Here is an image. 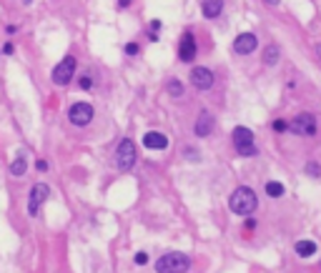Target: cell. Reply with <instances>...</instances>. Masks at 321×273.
Wrapping results in <instances>:
<instances>
[{"mask_svg": "<svg viewBox=\"0 0 321 273\" xmlns=\"http://www.w3.org/2000/svg\"><path fill=\"white\" fill-rule=\"evenodd\" d=\"M188 268H191V258L186 253H178V250L166 253V256H160L156 260V270L158 273H186Z\"/></svg>", "mask_w": 321, "mask_h": 273, "instance_id": "6da1fadb", "label": "cell"}, {"mask_svg": "<svg viewBox=\"0 0 321 273\" xmlns=\"http://www.w3.org/2000/svg\"><path fill=\"white\" fill-rule=\"evenodd\" d=\"M228 206H231V210L238 213V216H251V213L256 210L258 200H256V193H254L251 188H236V190L231 193Z\"/></svg>", "mask_w": 321, "mask_h": 273, "instance_id": "7a4b0ae2", "label": "cell"}, {"mask_svg": "<svg viewBox=\"0 0 321 273\" xmlns=\"http://www.w3.org/2000/svg\"><path fill=\"white\" fill-rule=\"evenodd\" d=\"M116 163L120 170H130L136 166V143L130 138H123L116 148Z\"/></svg>", "mask_w": 321, "mask_h": 273, "instance_id": "3957f363", "label": "cell"}, {"mask_svg": "<svg viewBox=\"0 0 321 273\" xmlns=\"http://www.w3.org/2000/svg\"><path fill=\"white\" fill-rule=\"evenodd\" d=\"M76 58L73 56H66L56 68H53V83L56 86H68L70 80H73V76H76Z\"/></svg>", "mask_w": 321, "mask_h": 273, "instance_id": "277c9868", "label": "cell"}, {"mask_svg": "<svg viewBox=\"0 0 321 273\" xmlns=\"http://www.w3.org/2000/svg\"><path fill=\"white\" fill-rule=\"evenodd\" d=\"M234 143H236V150L241 156H256V146H254V133L246 128V126H238L234 130Z\"/></svg>", "mask_w": 321, "mask_h": 273, "instance_id": "5b68a950", "label": "cell"}, {"mask_svg": "<svg viewBox=\"0 0 321 273\" xmlns=\"http://www.w3.org/2000/svg\"><path fill=\"white\" fill-rule=\"evenodd\" d=\"M68 118L73 126H88L93 120V106L90 103H73L68 110Z\"/></svg>", "mask_w": 321, "mask_h": 273, "instance_id": "8992f818", "label": "cell"}, {"mask_svg": "<svg viewBox=\"0 0 321 273\" xmlns=\"http://www.w3.org/2000/svg\"><path fill=\"white\" fill-rule=\"evenodd\" d=\"M48 196H50V188H48L46 183H36V186L30 188V198H28V213H30V216H36V213H38V208H40V203H43Z\"/></svg>", "mask_w": 321, "mask_h": 273, "instance_id": "52a82bcc", "label": "cell"}, {"mask_svg": "<svg viewBox=\"0 0 321 273\" xmlns=\"http://www.w3.org/2000/svg\"><path fill=\"white\" fill-rule=\"evenodd\" d=\"M291 130L298 133V136H314L316 133V118L311 113H301L296 116V120L291 123Z\"/></svg>", "mask_w": 321, "mask_h": 273, "instance_id": "ba28073f", "label": "cell"}, {"mask_svg": "<svg viewBox=\"0 0 321 273\" xmlns=\"http://www.w3.org/2000/svg\"><path fill=\"white\" fill-rule=\"evenodd\" d=\"M191 83L198 88V90H208L211 86H214V73L208 70V68H194L191 70Z\"/></svg>", "mask_w": 321, "mask_h": 273, "instance_id": "9c48e42d", "label": "cell"}, {"mask_svg": "<svg viewBox=\"0 0 321 273\" xmlns=\"http://www.w3.org/2000/svg\"><path fill=\"white\" fill-rule=\"evenodd\" d=\"M256 46H258V40H256V36H254V33H241V36L234 40V50H236V53H241V56L254 53V50H256Z\"/></svg>", "mask_w": 321, "mask_h": 273, "instance_id": "30bf717a", "label": "cell"}, {"mask_svg": "<svg viewBox=\"0 0 321 273\" xmlns=\"http://www.w3.org/2000/svg\"><path fill=\"white\" fill-rule=\"evenodd\" d=\"M178 56H181V60H184V63H191V60L196 58V40H194V36H191V33H184L181 46H178Z\"/></svg>", "mask_w": 321, "mask_h": 273, "instance_id": "8fae6325", "label": "cell"}, {"mask_svg": "<svg viewBox=\"0 0 321 273\" xmlns=\"http://www.w3.org/2000/svg\"><path fill=\"white\" fill-rule=\"evenodd\" d=\"M143 146L150 148V150H164V148L168 146V138H166L164 133H158V130H148V133L143 136Z\"/></svg>", "mask_w": 321, "mask_h": 273, "instance_id": "7c38bea8", "label": "cell"}, {"mask_svg": "<svg viewBox=\"0 0 321 273\" xmlns=\"http://www.w3.org/2000/svg\"><path fill=\"white\" fill-rule=\"evenodd\" d=\"M196 136H208L211 130H214V116L208 113V110H201V116H198V120H196Z\"/></svg>", "mask_w": 321, "mask_h": 273, "instance_id": "4fadbf2b", "label": "cell"}, {"mask_svg": "<svg viewBox=\"0 0 321 273\" xmlns=\"http://www.w3.org/2000/svg\"><path fill=\"white\" fill-rule=\"evenodd\" d=\"M201 10L206 18H218L221 10H224V0H204L201 3Z\"/></svg>", "mask_w": 321, "mask_h": 273, "instance_id": "5bb4252c", "label": "cell"}, {"mask_svg": "<svg viewBox=\"0 0 321 273\" xmlns=\"http://www.w3.org/2000/svg\"><path fill=\"white\" fill-rule=\"evenodd\" d=\"M278 58H281V50H278V46H266V50H264V63L266 66H276L278 63Z\"/></svg>", "mask_w": 321, "mask_h": 273, "instance_id": "9a60e30c", "label": "cell"}, {"mask_svg": "<svg viewBox=\"0 0 321 273\" xmlns=\"http://www.w3.org/2000/svg\"><path fill=\"white\" fill-rule=\"evenodd\" d=\"M296 253H298L301 258H308V256L316 253V243H314V240H298V243H296Z\"/></svg>", "mask_w": 321, "mask_h": 273, "instance_id": "2e32d148", "label": "cell"}, {"mask_svg": "<svg viewBox=\"0 0 321 273\" xmlns=\"http://www.w3.org/2000/svg\"><path fill=\"white\" fill-rule=\"evenodd\" d=\"M26 170H28V163H26V158H23V156H20V158H16V160L10 163V173H13V176H23Z\"/></svg>", "mask_w": 321, "mask_h": 273, "instance_id": "e0dca14e", "label": "cell"}, {"mask_svg": "<svg viewBox=\"0 0 321 273\" xmlns=\"http://www.w3.org/2000/svg\"><path fill=\"white\" fill-rule=\"evenodd\" d=\"M266 193H268L271 198L284 196V183H278V180H268V183H266Z\"/></svg>", "mask_w": 321, "mask_h": 273, "instance_id": "ac0fdd59", "label": "cell"}, {"mask_svg": "<svg viewBox=\"0 0 321 273\" xmlns=\"http://www.w3.org/2000/svg\"><path fill=\"white\" fill-rule=\"evenodd\" d=\"M168 93H171L174 98H181V96H184V86H181V80H171V83H168Z\"/></svg>", "mask_w": 321, "mask_h": 273, "instance_id": "d6986e66", "label": "cell"}, {"mask_svg": "<svg viewBox=\"0 0 321 273\" xmlns=\"http://www.w3.org/2000/svg\"><path fill=\"white\" fill-rule=\"evenodd\" d=\"M78 86H80L83 90H90V88H93V78H90V76H80Z\"/></svg>", "mask_w": 321, "mask_h": 273, "instance_id": "ffe728a7", "label": "cell"}, {"mask_svg": "<svg viewBox=\"0 0 321 273\" xmlns=\"http://www.w3.org/2000/svg\"><path fill=\"white\" fill-rule=\"evenodd\" d=\"M274 130L276 133H286L288 130V123L286 120H274Z\"/></svg>", "mask_w": 321, "mask_h": 273, "instance_id": "44dd1931", "label": "cell"}, {"mask_svg": "<svg viewBox=\"0 0 321 273\" xmlns=\"http://www.w3.org/2000/svg\"><path fill=\"white\" fill-rule=\"evenodd\" d=\"M160 30V20H153L150 23V40H156V33Z\"/></svg>", "mask_w": 321, "mask_h": 273, "instance_id": "7402d4cb", "label": "cell"}, {"mask_svg": "<svg viewBox=\"0 0 321 273\" xmlns=\"http://www.w3.org/2000/svg\"><path fill=\"white\" fill-rule=\"evenodd\" d=\"M0 53H6V56H13V53H16V46H13V43H6L3 48H0Z\"/></svg>", "mask_w": 321, "mask_h": 273, "instance_id": "603a6c76", "label": "cell"}, {"mask_svg": "<svg viewBox=\"0 0 321 273\" xmlns=\"http://www.w3.org/2000/svg\"><path fill=\"white\" fill-rule=\"evenodd\" d=\"M126 53L128 56H138V43H128L126 46Z\"/></svg>", "mask_w": 321, "mask_h": 273, "instance_id": "cb8c5ba5", "label": "cell"}, {"mask_svg": "<svg viewBox=\"0 0 321 273\" xmlns=\"http://www.w3.org/2000/svg\"><path fill=\"white\" fill-rule=\"evenodd\" d=\"M306 173H308V176H318L321 170H318V166H316V163H308V168H306Z\"/></svg>", "mask_w": 321, "mask_h": 273, "instance_id": "d4e9b609", "label": "cell"}, {"mask_svg": "<svg viewBox=\"0 0 321 273\" xmlns=\"http://www.w3.org/2000/svg\"><path fill=\"white\" fill-rule=\"evenodd\" d=\"M146 260H148V256H146L143 250H140V253H136V263H138V266H143Z\"/></svg>", "mask_w": 321, "mask_h": 273, "instance_id": "484cf974", "label": "cell"}, {"mask_svg": "<svg viewBox=\"0 0 321 273\" xmlns=\"http://www.w3.org/2000/svg\"><path fill=\"white\" fill-rule=\"evenodd\" d=\"M36 166H38V170H43V173H46V170H48V163H46V160H38V163H36Z\"/></svg>", "mask_w": 321, "mask_h": 273, "instance_id": "4316f807", "label": "cell"}, {"mask_svg": "<svg viewBox=\"0 0 321 273\" xmlns=\"http://www.w3.org/2000/svg\"><path fill=\"white\" fill-rule=\"evenodd\" d=\"M133 3V0H118V8H128Z\"/></svg>", "mask_w": 321, "mask_h": 273, "instance_id": "83f0119b", "label": "cell"}, {"mask_svg": "<svg viewBox=\"0 0 321 273\" xmlns=\"http://www.w3.org/2000/svg\"><path fill=\"white\" fill-rule=\"evenodd\" d=\"M246 228H248V230H254V228H256V220H254V218H248V220H246Z\"/></svg>", "mask_w": 321, "mask_h": 273, "instance_id": "f1b7e54d", "label": "cell"}, {"mask_svg": "<svg viewBox=\"0 0 321 273\" xmlns=\"http://www.w3.org/2000/svg\"><path fill=\"white\" fill-rule=\"evenodd\" d=\"M16 30H18V26H6V33H8V36H10V33H16Z\"/></svg>", "mask_w": 321, "mask_h": 273, "instance_id": "f546056e", "label": "cell"}, {"mask_svg": "<svg viewBox=\"0 0 321 273\" xmlns=\"http://www.w3.org/2000/svg\"><path fill=\"white\" fill-rule=\"evenodd\" d=\"M316 56H318V58H321V43H318V46H316Z\"/></svg>", "mask_w": 321, "mask_h": 273, "instance_id": "4dcf8cb0", "label": "cell"}, {"mask_svg": "<svg viewBox=\"0 0 321 273\" xmlns=\"http://www.w3.org/2000/svg\"><path fill=\"white\" fill-rule=\"evenodd\" d=\"M266 3H268V6H276V3H278V0H266Z\"/></svg>", "mask_w": 321, "mask_h": 273, "instance_id": "1f68e13d", "label": "cell"}]
</instances>
